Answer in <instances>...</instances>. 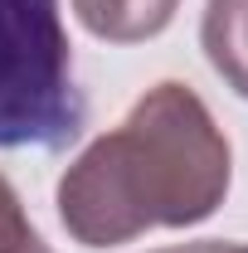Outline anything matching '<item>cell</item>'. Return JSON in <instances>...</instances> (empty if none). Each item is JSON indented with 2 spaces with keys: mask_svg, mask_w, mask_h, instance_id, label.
Returning a JSON list of instances; mask_svg holds the SVG:
<instances>
[{
  "mask_svg": "<svg viewBox=\"0 0 248 253\" xmlns=\"http://www.w3.org/2000/svg\"><path fill=\"white\" fill-rule=\"evenodd\" d=\"M30 239H34V229H30V219H25V205H20V195L10 190V180L0 175V253H20Z\"/></svg>",
  "mask_w": 248,
  "mask_h": 253,
  "instance_id": "5b68a950",
  "label": "cell"
},
{
  "mask_svg": "<svg viewBox=\"0 0 248 253\" xmlns=\"http://www.w3.org/2000/svg\"><path fill=\"white\" fill-rule=\"evenodd\" d=\"M180 0H73L78 20L107 44H141L170 25Z\"/></svg>",
  "mask_w": 248,
  "mask_h": 253,
  "instance_id": "277c9868",
  "label": "cell"
},
{
  "mask_svg": "<svg viewBox=\"0 0 248 253\" xmlns=\"http://www.w3.org/2000/svg\"><path fill=\"white\" fill-rule=\"evenodd\" d=\"M20 253H49V249H44L39 239H30V244H25V249H20Z\"/></svg>",
  "mask_w": 248,
  "mask_h": 253,
  "instance_id": "52a82bcc",
  "label": "cell"
},
{
  "mask_svg": "<svg viewBox=\"0 0 248 253\" xmlns=\"http://www.w3.org/2000/svg\"><path fill=\"white\" fill-rule=\"evenodd\" d=\"M200 39L214 73L239 97H248V0H209Z\"/></svg>",
  "mask_w": 248,
  "mask_h": 253,
  "instance_id": "3957f363",
  "label": "cell"
},
{
  "mask_svg": "<svg viewBox=\"0 0 248 253\" xmlns=\"http://www.w3.org/2000/svg\"><path fill=\"white\" fill-rule=\"evenodd\" d=\"M88 126L59 0H0V146L63 151Z\"/></svg>",
  "mask_w": 248,
  "mask_h": 253,
  "instance_id": "7a4b0ae2",
  "label": "cell"
},
{
  "mask_svg": "<svg viewBox=\"0 0 248 253\" xmlns=\"http://www.w3.org/2000/svg\"><path fill=\"white\" fill-rule=\"evenodd\" d=\"M229 253H248V244H229Z\"/></svg>",
  "mask_w": 248,
  "mask_h": 253,
  "instance_id": "ba28073f",
  "label": "cell"
},
{
  "mask_svg": "<svg viewBox=\"0 0 248 253\" xmlns=\"http://www.w3.org/2000/svg\"><path fill=\"white\" fill-rule=\"evenodd\" d=\"M161 253H229V244H219V239H205V244H180V249H161Z\"/></svg>",
  "mask_w": 248,
  "mask_h": 253,
  "instance_id": "8992f818",
  "label": "cell"
},
{
  "mask_svg": "<svg viewBox=\"0 0 248 253\" xmlns=\"http://www.w3.org/2000/svg\"><path fill=\"white\" fill-rule=\"evenodd\" d=\"M229 190V141L209 107L180 83H156L117 131L97 136L59 180V219L88 244L112 249L156 224L209 219Z\"/></svg>",
  "mask_w": 248,
  "mask_h": 253,
  "instance_id": "6da1fadb",
  "label": "cell"
}]
</instances>
